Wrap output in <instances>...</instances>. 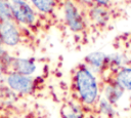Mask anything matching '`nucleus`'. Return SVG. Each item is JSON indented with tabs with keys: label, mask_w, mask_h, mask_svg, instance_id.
<instances>
[{
	"label": "nucleus",
	"mask_w": 131,
	"mask_h": 118,
	"mask_svg": "<svg viewBox=\"0 0 131 118\" xmlns=\"http://www.w3.org/2000/svg\"><path fill=\"white\" fill-rule=\"evenodd\" d=\"M77 101L84 107H95L100 95V86L96 75L85 65H79L73 75Z\"/></svg>",
	"instance_id": "1"
},
{
	"label": "nucleus",
	"mask_w": 131,
	"mask_h": 118,
	"mask_svg": "<svg viewBox=\"0 0 131 118\" xmlns=\"http://www.w3.org/2000/svg\"><path fill=\"white\" fill-rule=\"evenodd\" d=\"M63 17L67 26L73 32H81L85 28L84 17L75 0H64Z\"/></svg>",
	"instance_id": "2"
},
{
	"label": "nucleus",
	"mask_w": 131,
	"mask_h": 118,
	"mask_svg": "<svg viewBox=\"0 0 131 118\" xmlns=\"http://www.w3.org/2000/svg\"><path fill=\"white\" fill-rule=\"evenodd\" d=\"M5 82L10 90L21 94H29L35 88V80L32 76L21 75L13 71L7 74Z\"/></svg>",
	"instance_id": "3"
},
{
	"label": "nucleus",
	"mask_w": 131,
	"mask_h": 118,
	"mask_svg": "<svg viewBox=\"0 0 131 118\" xmlns=\"http://www.w3.org/2000/svg\"><path fill=\"white\" fill-rule=\"evenodd\" d=\"M0 41L2 44L11 47L19 43V31L11 21H2L0 23Z\"/></svg>",
	"instance_id": "4"
},
{
	"label": "nucleus",
	"mask_w": 131,
	"mask_h": 118,
	"mask_svg": "<svg viewBox=\"0 0 131 118\" xmlns=\"http://www.w3.org/2000/svg\"><path fill=\"white\" fill-rule=\"evenodd\" d=\"M12 15L23 25H32L36 21V13L33 7L26 1L12 4Z\"/></svg>",
	"instance_id": "5"
},
{
	"label": "nucleus",
	"mask_w": 131,
	"mask_h": 118,
	"mask_svg": "<svg viewBox=\"0 0 131 118\" xmlns=\"http://www.w3.org/2000/svg\"><path fill=\"white\" fill-rule=\"evenodd\" d=\"M84 64L96 75L103 74L107 69V54L102 51H92L84 58Z\"/></svg>",
	"instance_id": "6"
},
{
	"label": "nucleus",
	"mask_w": 131,
	"mask_h": 118,
	"mask_svg": "<svg viewBox=\"0 0 131 118\" xmlns=\"http://www.w3.org/2000/svg\"><path fill=\"white\" fill-rule=\"evenodd\" d=\"M124 91L125 90L120 85H118L111 77H108L102 87V96L115 106L122 99Z\"/></svg>",
	"instance_id": "7"
},
{
	"label": "nucleus",
	"mask_w": 131,
	"mask_h": 118,
	"mask_svg": "<svg viewBox=\"0 0 131 118\" xmlns=\"http://www.w3.org/2000/svg\"><path fill=\"white\" fill-rule=\"evenodd\" d=\"M11 68L13 72H16L21 75L32 76L37 71V65L32 58L15 57L12 60Z\"/></svg>",
	"instance_id": "8"
},
{
	"label": "nucleus",
	"mask_w": 131,
	"mask_h": 118,
	"mask_svg": "<svg viewBox=\"0 0 131 118\" xmlns=\"http://www.w3.org/2000/svg\"><path fill=\"white\" fill-rule=\"evenodd\" d=\"M111 78L124 90L131 91V67L125 66L114 72Z\"/></svg>",
	"instance_id": "9"
},
{
	"label": "nucleus",
	"mask_w": 131,
	"mask_h": 118,
	"mask_svg": "<svg viewBox=\"0 0 131 118\" xmlns=\"http://www.w3.org/2000/svg\"><path fill=\"white\" fill-rule=\"evenodd\" d=\"M61 118H85L84 106L78 101L66 103L60 110Z\"/></svg>",
	"instance_id": "10"
},
{
	"label": "nucleus",
	"mask_w": 131,
	"mask_h": 118,
	"mask_svg": "<svg viewBox=\"0 0 131 118\" xmlns=\"http://www.w3.org/2000/svg\"><path fill=\"white\" fill-rule=\"evenodd\" d=\"M89 18L96 25H105L110 18V13L106 7L92 4L88 11Z\"/></svg>",
	"instance_id": "11"
},
{
	"label": "nucleus",
	"mask_w": 131,
	"mask_h": 118,
	"mask_svg": "<svg viewBox=\"0 0 131 118\" xmlns=\"http://www.w3.org/2000/svg\"><path fill=\"white\" fill-rule=\"evenodd\" d=\"M95 107H96L97 113H99L102 118H114L115 115H116L115 106L112 103H110L102 95L99 97V100H98L97 104L95 105Z\"/></svg>",
	"instance_id": "12"
},
{
	"label": "nucleus",
	"mask_w": 131,
	"mask_h": 118,
	"mask_svg": "<svg viewBox=\"0 0 131 118\" xmlns=\"http://www.w3.org/2000/svg\"><path fill=\"white\" fill-rule=\"evenodd\" d=\"M127 64H128V58L123 53L115 52V53L107 54V67L108 69L112 70L113 73L127 66Z\"/></svg>",
	"instance_id": "13"
},
{
	"label": "nucleus",
	"mask_w": 131,
	"mask_h": 118,
	"mask_svg": "<svg viewBox=\"0 0 131 118\" xmlns=\"http://www.w3.org/2000/svg\"><path fill=\"white\" fill-rule=\"evenodd\" d=\"M36 9L43 13H51L55 7L56 0H30Z\"/></svg>",
	"instance_id": "14"
},
{
	"label": "nucleus",
	"mask_w": 131,
	"mask_h": 118,
	"mask_svg": "<svg viewBox=\"0 0 131 118\" xmlns=\"http://www.w3.org/2000/svg\"><path fill=\"white\" fill-rule=\"evenodd\" d=\"M12 17V3L9 0H0V18L10 21Z\"/></svg>",
	"instance_id": "15"
},
{
	"label": "nucleus",
	"mask_w": 131,
	"mask_h": 118,
	"mask_svg": "<svg viewBox=\"0 0 131 118\" xmlns=\"http://www.w3.org/2000/svg\"><path fill=\"white\" fill-rule=\"evenodd\" d=\"M92 4H95V5H98V6H103V7H106L110 5L111 3V0H91Z\"/></svg>",
	"instance_id": "16"
},
{
	"label": "nucleus",
	"mask_w": 131,
	"mask_h": 118,
	"mask_svg": "<svg viewBox=\"0 0 131 118\" xmlns=\"http://www.w3.org/2000/svg\"><path fill=\"white\" fill-rule=\"evenodd\" d=\"M3 76H4V66L2 65V63L0 62V84L3 81Z\"/></svg>",
	"instance_id": "17"
},
{
	"label": "nucleus",
	"mask_w": 131,
	"mask_h": 118,
	"mask_svg": "<svg viewBox=\"0 0 131 118\" xmlns=\"http://www.w3.org/2000/svg\"><path fill=\"white\" fill-rule=\"evenodd\" d=\"M75 1H77V2H80V3H82V4H86V5H92V2H91V0H75Z\"/></svg>",
	"instance_id": "18"
},
{
	"label": "nucleus",
	"mask_w": 131,
	"mask_h": 118,
	"mask_svg": "<svg viewBox=\"0 0 131 118\" xmlns=\"http://www.w3.org/2000/svg\"><path fill=\"white\" fill-rule=\"evenodd\" d=\"M3 54H4V49L2 48V43H1V41H0V57H1Z\"/></svg>",
	"instance_id": "19"
},
{
	"label": "nucleus",
	"mask_w": 131,
	"mask_h": 118,
	"mask_svg": "<svg viewBox=\"0 0 131 118\" xmlns=\"http://www.w3.org/2000/svg\"><path fill=\"white\" fill-rule=\"evenodd\" d=\"M9 1H10V2H11V3L13 4V3H18V2H23V1H26V0H9Z\"/></svg>",
	"instance_id": "20"
},
{
	"label": "nucleus",
	"mask_w": 131,
	"mask_h": 118,
	"mask_svg": "<svg viewBox=\"0 0 131 118\" xmlns=\"http://www.w3.org/2000/svg\"><path fill=\"white\" fill-rule=\"evenodd\" d=\"M100 118H102V117H100Z\"/></svg>",
	"instance_id": "21"
}]
</instances>
